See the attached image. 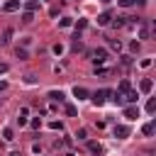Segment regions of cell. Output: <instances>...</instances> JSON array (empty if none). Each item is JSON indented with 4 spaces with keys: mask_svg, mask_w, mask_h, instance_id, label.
<instances>
[{
    "mask_svg": "<svg viewBox=\"0 0 156 156\" xmlns=\"http://www.w3.org/2000/svg\"><path fill=\"white\" fill-rule=\"evenodd\" d=\"M66 115H68V117H76V115H78L76 105H66Z\"/></svg>",
    "mask_w": 156,
    "mask_h": 156,
    "instance_id": "obj_22",
    "label": "cell"
},
{
    "mask_svg": "<svg viewBox=\"0 0 156 156\" xmlns=\"http://www.w3.org/2000/svg\"><path fill=\"white\" fill-rule=\"evenodd\" d=\"M139 66H141V68H149V66H151V58H144V61H141Z\"/></svg>",
    "mask_w": 156,
    "mask_h": 156,
    "instance_id": "obj_34",
    "label": "cell"
},
{
    "mask_svg": "<svg viewBox=\"0 0 156 156\" xmlns=\"http://www.w3.org/2000/svg\"><path fill=\"white\" fill-rule=\"evenodd\" d=\"M136 100H139V93L129 88V90L124 93V102H127V105H136Z\"/></svg>",
    "mask_w": 156,
    "mask_h": 156,
    "instance_id": "obj_4",
    "label": "cell"
},
{
    "mask_svg": "<svg viewBox=\"0 0 156 156\" xmlns=\"http://www.w3.org/2000/svg\"><path fill=\"white\" fill-rule=\"evenodd\" d=\"M49 98H51L54 102H63V100H66V95H63V90H49Z\"/></svg>",
    "mask_w": 156,
    "mask_h": 156,
    "instance_id": "obj_9",
    "label": "cell"
},
{
    "mask_svg": "<svg viewBox=\"0 0 156 156\" xmlns=\"http://www.w3.org/2000/svg\"><path fill=\"white\" fill-rule=\"evenodd\" d=\"M10 39H12V27H7V29L2 32V37H0V44H10Z\"/></svg>",
    "mask_w": 156,
    "mask_h": 156,
    "instance_id": "obj_13",
    "label": "cell"
},
{
    "mask_svg": "<svg viewBox=\"0 0 156 156\" xmlns=\"http://www.w3.org/2000/svg\"><path fill=\"white\" fill-rule=\"evenodd\" d=\"M124 117H127V119H136V117H139V107H136V105H127V107H124Z\"/></svg>",
    "mask_w": 156,
    "mask_h": 156,
    "instance_id": "obj_5",
    "label": "cell"
},
{
    "mask_svg": "<svg viewBox=\"0 0 156 156\" xmlns=\"http://www.w3.org/2000/svg\"><path fill=\"white\" fill-rule=\"evenodd\" d=\"M5 88H7V83H5V80H0V93H2Z\"/></svg>",
    "mask_w": 156,
    "mask_h": 156,
    "instance_id": "obj_36",
    "label": "cell"
},
{
    "mask_svg": "<svg viewBox=\"0 0 156 156\" xmlns=\"http://www.w3.org/2000/svg\"><path fill=\"white\" fill-rule=\"evenodd\" d=\"M110 22H112V15H110V12L98 15V24H100V27H105V24H110Z\"/></svg>",
    "mask_w": 156,
    "mask_h": 156,
    "instance_id": "obj_10",
    "label": "cell"
},
{
    "mask_svg": "<svg viewBox=\"0 0 156 156\" xmlns=\"http://www.w3.org/2000/svg\"><path fill=\"white\" fill-rule=\"evenodd\" d=\"M88 149H90L93 154H102V146H100L98 141H88Z\"/></svg>",
    "mask_w": 156,
    "mask_h": 156,
    "instance_id": "obj_16",
    "label": "cell"
},
{
    "mask_svg": "<svg viewBox=\"0 0 156 156\" xmlns=\"http://www.w3.org/2000/svg\"><path fill=\"white\" fill-rule=\"evenodd\" d=\"M151 88H154V80H151V78H141L139 90H141V93H151Z\"/></svg>",
    "mask_w": 156,
    "mask_h": 156,
    "instance_id": "obj_8",
    "label": "cell"
},
{
    "mask_svg": "<svg viewBox=\"0 0 156 156\" xmlns=\"http://www.w3.org/2000/svg\"><path fill=\"white\" fill-rule=\"evenodd\" d=\"M112 134H115L117 139H127V136L132 134V129H129L127 124H115V129H112Z\"/></svg>",
    "mask_w": 156,
    "mask_h": 156,
    "instance_id": "obj_2",
    "label": "cell"
},
{
    "mask_svg": "<svg viewBox=\"0 0 156 156\" xmlns=\"http://www.w3.org/2000/svg\"><path fill=\"white\" fill-rule=\"evenodd\" d=\"M141 132H144V134H146V136H151V134H154V132H156V122H146V124H144V127H141Z\"/></svg>",
    "mask_w": 156,
    "mask_h": 156,
    "instance_id": "obj_12",
    "label": "cell"
},
{
    "mask_svg": "<svg viewBox=\"0 0 156 156\" xmlns=\"http://www.w3.org/2000/svg\"><path fill=\"white\" fill-rule=\"evenodd\" d=\"M71 49H73V51H80V49H83V41H80V34H76V37H73V41H71Z\"/></svg>",
    "mask_w": 156,
    "mask_h": 156,
    "instance_id": "obj_14",
    "label": "cell"
},
{
    "mask_svg": "<svg viewBox=\"0 0 156 156\" xmlns=\"http://www.w3.org/2000/svg\"><path fill=\"white\" fill-rule=\"evenodd\" d=\"M127 90H129V80H122V83H119V90H117V93H122V95H124Z\"/></svg>",
    "mask_w": 156,
    "mask_h": 156,
    "instance_id": "obj_24",
    "label": "cell"
},
{
    "mask_svg": "<svg viewBox=\"0 0 156 156\" xmlns=\"http://www.w3.org/2000/svg\"><path fill=\"white\" fill-rule=\"evenodd\" d=\"M15 54H17V58H22V61H24V58H29L27 49H20V46H17V51H15Z\"/></svg>",
    "mask_w": 156,
    "mask_h": 156,
    "instance_id": "obj_20",
    "label": "cell"
},
{
    "mask_svg": "<svg viewBox=\"0 0 156 156\" xmlns=\"http://www.w3.org/2000/svg\"><path fill=\"white\" fill-rule=\"evenodd\" d=\"M71 24H73L71 17H61V20H58V27H71Z\"/></svg>",
    "mask_w": 156,
    "mask_h": 156,
    "instance_id": "obj_19",
    "label": "cell"
},
{
    "mask_svg": "<svg viewBox=\"0 0 156 156\" xmlns=\"http://www.w3.org/2000/svg\"><path fill=\"white\" fill-rule=\"evenodd\" d=\"M41 127V119H32V129H39Z\"/></svg>",
    "mask_w": 156,
    "mask_h": 156,
    "instance_id": "obj_35",
    "label": "cell"
},
{
    "mask_svg": "<svg viewBox=\"0 0 156 156\" xmlns=\"http://www.w3.org/2000/svg\"><path fill=\"white\" fill-rule=\"evenodd\" d=\"M7 71H10V66H7V63H2V61H0V76H2V73H7Z\"/></svg>",
    "mask_w": 156,
    "mask_h": 156,
    "instance_id": "obj_32",
    "label": "cell"
},
{
    "mask_svg": "<svg viewBox=\"0 0 156 156\" xmlns=\"http://www.w3.org/2000/svg\"><path fill=\"white\" fill-rule=\"evenodd\" d=\"M2 139H5V141H12V139H15V134H12V129H10V127H5V129H2Z\"/></svg>",
    "mask_w": 156,
    "mask_h": 156,
    "instance_id": "obj_18",
    "label": "cell"
},
{
    "mask_svg": "<svg viewBox=\"0 0 156 156\" xmlns=\"http://www.w3.org/2000/svg\"><path fill=\"white\" fill-rule=\"evenodd\" d=\"M122 7H132V5H144L146 0H117Z\"/></svg>",
    "mask_w": 156,
    "mask_h": 156,
    "instance_id": "obj_15",
    "label": "cell"
},
{
    "mask_svg": "<svg viewBox=\"0 0 156 156\" xmlns=\"http://www.w3.org/2000/svg\"><path fill=\"white\" fill-rule=\"evenodd\" d=\"M90 56H93L95 63H105V61H107V51H105V49H95Z\"/></svg>",
    "mask_w": 156,
    "mask_h": 156,
    "instance_id": "obj_3",
    "label": "cell"
},
{
    "mask_svg": "<svg viewBox=\"0 0 156 156\" xmlns=\"http://www.w3.org/2000/svg\"><path fill=\"white\" fill-rule=\"evenodd\" d=\"M32 20H34V15H32V12H22V22H24V24H29Z\"/></svg>",
    "mask_w": 156,
    "mask_h": 156,
    "instance_id": "obj_23",
    "label": "cell"
},
{
    "mask_svg": "<svg viewBox=\"0 0 156 156\" xmlns=\"http://www.w3.org/2000/svg\"><path fill=\"white\" fill-rule=\"evenodd\" d=\"M112 95H115V98H112L115 105H124V95H122V93H112Z\"/></svg>",
    "mask_w": 156,
    "mask_h": 156,
    "instance_id": "obj_21",
    "label": "cell"
},
{
    "mask_svg": "<svg viewBox=\"0 0 156 156\" xmlns=\"http://www.w3.org/2000/svg\"><path fill=\"white\" fill-rule=\"evenodd\" d=\"M20 10V0H7L2 5V12H17Z\"/></svg>",
    "mask_w": 156,
    "mask_h": 156,
    "instance_id": "obj_6",
    "label": "cell"
},
{
    "mask_svg": "<svg viewBox=\"0 0 156 156\" xmlns=\"http://www.w3.org/2000/svg\"><path fill=\"white\" fill-rule=\"evenodd\" d=\"M49 129H58L61 132V122H49Z\"/></svg>",
    "mask_w": 156,
    "mask_h": 156,
    "instance_id": "obj_31",
    "label": "cell"
},
{
    "mask_svg": "<svg viewBox=\"0 0 156 156\" xmlns=\"http://www.w3.org/2000/svg\"><path fill=\"white\" fill-rule=\"evenodd\" d=\"M112 24H115V27H124L127 22H124V17H117V20H112Z\"/></svg>",
    "mask_w": 156,
    "mask_h": 156,
    "instance_id": "obj_27",
    "label": "cell"
},
{
    "mask_svg": "<svg viewBox=\"0 0 156 156\" xmlns=\"http://www.w3.org/2000/svg\"><path fill=\"white\" fill-rule=\"evenodd\" d=\"M146 110H149V112H154V110H156V100H154V98L146 102Z\"/></svg>",
    "mask_w": 156,
    "mask_h": 156,
    "instance_id": "obj_29",
    "label": "cell"
},
{
    "mask_svg": "<svg viewBox=\"0 0 156 156\" xmlns=\"http://www.w3.org/2000/svg\"><path fill=\"white\" fill-rule=\"evenodd\" d=\"M51 49H54V54H56V56H61V54H63V46H61V44H54Z\"/></svg>",
    "mask_w": 156,
    "mask_h": 156,
    "instance_id": "obj_28",
    "label": "cell"
},
{
    "mask_svg": "<svg viewBox=\"0 0 156 156\" xmlns=\"http://www.w3.org/2000/svg\"><path fill=\"white\" fill-rule=\"evenodd\" d=\"M149 34H151L149 22H141V27H139V39H149Z\"/></svg>",
    "mask_w": 156,
    "mask_h": 156,
    "instance_id": "obj_11",
    "label": "cell"
},
{
    "mask_svg": "<svg viewBox=\"0 0 156 156\" xmlns=\"http://www.w3.org/2000/svg\"><path fill=\"white\" fill-rule=\"evenodd\" d=\"M24 7H27V12H34V10L39 7V2H37V0H24Z\"/></svg>",
    "mask_w": 156,
    "mask_h": 156,
    "instance_id": "obj_17",
    "label": "cell"
},
{
    "mask_svg": "<svg viewBox=\"0 0 156 156\" xmlns=\"http://www.w3.org/2000/svg\"><path fill=\"white\" fill-rule=\"evenodd\" d=\"M129 49H132V51H139V41H136V39H134V41H132V44H129Z\"/></svg>",
    "mask_w": 156,
    "mask_h": 156,
    "instance_id": "obj_33",
    "label": "cell"
},
{
    "mask_svg": "<svg viewBox=\"0 0 156 156\" xmlns=\"http://www.w3.org/2000/svg\"><path fill=\"white\" fill-rule=\"evenodd\" d=\"M95 156H102V154H95Z\"/></svg>",
    "mask_w": 156,
    "mask_h": 156,
    "instance_id": "obj_39",
    "label": "cell"
},
{
    "mask_svg": "<svg viewBox=\"0 0 156 156\" xmlns=\"http://www.w3.org/2000/svg\"><path fill=\"white\" fill-rule=\"evenodd\" d=\"M73 95H76V100H88V95H90V93H88L83 85H76V88H73Z\"/></svg>",
    "mask_w": 156,
    "mask_h": 156,
    "instance_id": "obj_7",
    "label": "cell"
},
{
    "mask_svg": "<svg viewBox=\"0 0 156 156\" xmlns=\"http://www.w3.org/2000/svg\"><path fill=\"white\" fill-rule=\"evenodd\" d=\"M100 2H112V0H100Z\"/></svg>",
    "mask_w": 156,
    "mask_h": 156,
    "instance_id": "obj_38",
    "label": "cell"
},
{
    "mask_svg": "<svg viewBox=\"0 0 156 156\" xmlns=\"http://www.w3.org/2000/svg\"><path fill=\"white\" fill-rule=\"evenodd\" d=\"M76 139H88V132L85 129H76Z\"/></svg>",
    "mask_w": 156,
    "mask_h": 156,
    "instance_id": "obj_26",
    "label": "cell"
},
{
    "mask_svg": "<svg viewBox=\"0 0 156 156\" xmlns=\"http://www.w3.org/2000/svg\"><path fill=\"white\" fill-rule=\"evenodd\" d=\"M107 95H112V90H110V88H100V90H95V93L90 95V100H93L95 107H102L105 100H107Z\"/></svg>",
    "mask_w": 156,
    "mask_h": 156,
    "instance_id": "obj_1",
    "label": "cell"
},
{
    "mask_svg": "<svg viewBox=\"0 0 156 156\" xmlns=\"http://www.w3.org/2000/svg\"><path fill=\"white\" fill-rule=\"evenodd\" d=\"M110 46H112L115 51H119V49H122V44H119V39H110Z\"/></svg>",
    "mask_w": 156,
    "mask_h": 156,
    "instance_id": "obj_25",
    "label": "cell"
},
{
    "mask_svg": "<svg viewBox=\"0 0 156 156\" xmlns=\"http://www.w3.org/2000/svg\"><path fill=\"white\" fill-rule=\"evenodd\" d=\"M122 66H132V56L124 54V56H122Z\"/></svg>",
    "mask_w": 156,
    "mask_h": 156,
    "instance_id": "obj_30",
    "label": "cell"
},
{
    "mask_svg": "<svg viewBox=\"0 0 156 156\" xmlns=\"http://www.w3.org/2000/svg\"><path fill=\"white\" fill-rule=\"evenodd\" d=\"M10 156H20V151H12V154H10Z\"/></svg>",
    "mask_w": 156,
    "mask_h": 156,
    "instance_id": "obj_37",
    "label": "cell"
}]
</instances>
